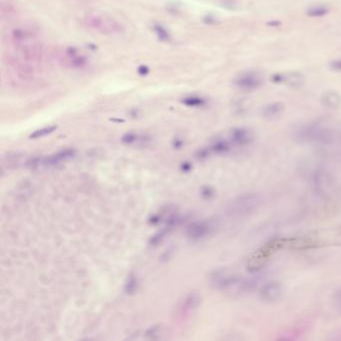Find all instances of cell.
Here are the masks:
<instances>
[{"label":"cell","instance_id":"obj_1","mask_svg":"<svg viewBox=\"0 0 341 341\" xmlns=\"http://www.w3.org/2000/svg\"><path fill=\"white\" fill-rule=\"evenodd\" d=\"M6 41L11 74L21 83L31 82L37 75L44 57L37 34L27 26H16L9 30Z\"/></svg>","mask_w":341,"mask_h":341},{"label":"cell","instance_id":"obj_2","mask_svg":"<svg viewBox=\"0 0 341 341\" xmlns=\"http://www.w3.org/2000/svg\"><path fill=\"white\" fill-rule=\"evenodd\" d=\"M292 138L301 143H315L328 145L337 141L335 128L319 122L300 123L292 127Z\"/></svg>","mask_w":341,"mask_h":341},{"label":"cell","instance_id":"obj_3","mask_svg":"<svg viewBox=\"0 0 341 341\" xmlns=\"http://www.w3.org/2000/svg\"><path fill=\"white\" fill-rule=\"evenodd\" d=\"M85 24L95 31L106 35L119 34L123 31V26L116 19L104 14H90L85 18Z\"/></svg>","mask_w":341,"mask_h":341},{"label":"cell","instance_id":"obj_4","mask_svg":"<svg viewBox=\"0 0 341 341\" xmlns=\"http://www.w3.org/2000/svg\"><path fill=\"white\" fill-rule=\"evenodd\" d=\"M261 204L260 196L256 193H244L237 196L230 204V211L237 216H247L254 213Z\"/></svg>","mask_w":341,"mask_h":341},{"label":"cell","instance_id":"obj_5","mask_svg":"<svg viewBox=\"0 0 341 341\" xmlns=\"http://www.w3.org/2000/svg\"><path fill=\"white\" fill-rule=\"evenodd\" d=\"M210 285L218 290H229L241 285V279L228 269H218L210 275Z\"/></svg>","mask_w":341,"mask_h":341},{"label":"cell","instance_id":"obj_6","mask_svg":"<svg viewBox=\"0 0 341 341\" xmlns=\"http://www.w3.org/2000/svg\"><path fill=\"white\" fill-rule=\"evenodd\" d=\"M76 151L74 149H65L60 150L52 155L42 157V158H34L31 159L28 163V166L31 168L35 167H54L71 158L74 157Z\"/></svg>","mask_w":341,"mask_h":341},{"label":"cell","instance_id":"obj_7","mask_svg":"<svg viewBox=\"0 0 341 341\" xmlns=\"http://www.w3.org/2000/svg\"><path fill=\"white\" fill-rule=\"evenodd\" d=\"M263 84V76L254 70H247L239 73L234 79V85L245 92L257 90Z\"/></svg>","mask_w":341,"mask_h":341},{"label":"cell","instance_id":"obj_8","mask_svg":"<svg viewBox=\"0 0 341 341\" xmlns=\"http://www.w3.org/2000/svg\"><path fill=\"white\" fill-rule=\"evenodd\" d=\"M272 83L285 84V86L298 89L301 88L305 83V76L299 71H288V72H277L270 77Z\"/></svg>","mask_w":341,"mask_h":341},{"label":"cell","instance_id":"obj_9","mask_svg":"<svg viewBox=\"0 0 341 341\" xmlns=\"http://www.w3.org/2000/svg\"><path fill=\"white\" fill-rule=\"evenodd\" d=\"M61 63L70 69H82L87 66V58L75 48H67L60 55Z\"/></svg>","mask_w":341,"mask_h":341},{"label":"cell","instance_id":"obj_10","mask_svg":"<svg viewBox=\"0 0 341 341\" xmlns=\"http://www.w3.org/2000/svg\"><path fill=\"white\" fill-rule=\"evenodd\" d=\"M283 294L282 286L276 281H269L264 283L259 289V298L266 304H273L278 301Z\"/></svg>","mask_w":341,"mask_h":341},{"label":"cell","instance_id":"obj_11","mask_svg":"<svg viewBox=\"0 0 341 341\" xmlns=\"http://www.w3.org/2000/svg\"><path fill=\"white\" fill-rule=\"evenodd\" d=\"M213 226L211 222L206 221V220H201V221H196L190 224V228L187 229V235L191 239L198 240L206 237L210 234L212 231Z\"/></svg>","mask_w":341,"mask_h":341},{"label":"cell","instance_id":"obj_12","mask_svg":"<svg viewBox=\"0 0 341 341\" xmlns=\"http://www.w3.org/2000/svg\"><path fill=\"white\" fill-rule=\"evenodd\" d=\"M320 103L326 109L336 110L341 107V95L335 90H326L320 96Z\"/></svg>","mask_w":341,"mask_h":341},{"label":"cell","instance_id":"obj_13","mask_svg":"<svg viewBox=\"0 0 341 341\" xmlns=\"http://www.w3.org/2000/svg\"><path fill=\"white\" fill-rule=\"evenodd\" d=\"M230 138L233 143L243 146V145L249 144L252 141L253 135H252V132L247 128L237 127L231 131Z\"/></svg>","mask_w":341,"mask_h":341},{"label":"cell","instance_id":"obj_14","mask_svg":"<svg viewBox=\"0 0 341 341\" xmlns=\"http://www.w3.org/2000/svg\"><path fill=\"white\" fill-rule=\"evenodd\" d=\"M285 109V105L283 102L273 101V102L267 103L261 108V115L267 119H272V118H276L279 115L283 113Z\"/></svg>","mask_w":341,"mask_h":341},{"label":"cell","instance_id":"obj_15","mask_svg":"<svg viewBox=\"0 0 341 341\" xmlns=\"http://www.w3.org/2000/svg\"><path fill=\"white\" fill-rule=\"evenodd\" d=\"M330 11L329 6L326 4H321V3H316L308 6L305 10V13L308 17L311 18H321L326 16Z\"/></svg>","mask_w":341,"mask_h":341},{"label":"cell","instance_id":"obj_16","mask_svg":"<svg viewBox=\"0 0 341 341\" xmlns=\"http://www.w3.org/2000/svg\"><path fill=\"white\" fill-rule=\"evenodd\" d=\"M182 103L186 106H190V107H199V106L204 105L206 103V100L201 96L191 95V96L185 97L182 100Z\"/></svg>","mask_w":341,"mask_h":341},{"label":"cell","instance_id":"obj_17","mask_svg":"<svg viewBox=\"0 0 341 341\" xmlns=\"http://www.w3.org/2000/svg\"><path fill=\"white\" fill-rule=\"evenodd\" d=\"M55 129H56V126H46V127H43L41 129H38L36 131H34V132L32 133L29 136V138L30 139H37V138H40V137H43V136L51 134Z\"/></svg>","mask_w":341,"mask_h":341},{"label":"cell","instance_id":"obj_18","mask_svg":"<svg viewBox=\"0 0 341 341\" xmlns=\"http://www.w3.org/2000/svg\"><path fill=\"white\" fill-rule=\"evenodd\" d=\"M153 29H154V32L156 33L157 37L159 38L160 40H162V41H169L170 40V35H169L168 31L163 26H161L159 24H156V25H154Z\"/></svg>","mask_w":341,"mask_h":341},{"label":"cell","instance_id":"obj_19","mask_svg":"<svg viewBox=\"0 0 341 341\" xmlns=\"http://www.w3.org/2000/svg\"><path fill=\"white\" fill-rule=\"evenodd\" d=\"M144 141L143 138L141 136H139L138 134L134 132L126 133L123 137H122V142L125 144H134L138 141Z\"/></svg>","mask_w":341,"mask_h":341},{"label":"cell","instance_id":"obj_20","mask_svg":"<svg viewBox=\"0 0 341 341\" xmlns=\"http://www.w3.org/2000/svg\"><path fill=\"white\" fill-rule=\"evenodd\" d=\"M228 149H229V144L225 140H218L211 146V150L217 153L228 151Z\"/></svg>","mask_w":341,"mask_h":341},{"label":"cell","instance_id":"obj_21","mask_svg":"<svg viewBox=\"0 0 341 341\" xmlns=\"http://www.w3.org/2000/svg\"><path fill=\"white\" fill-rule=\"evenodd\" d=\"M328 66H329V68H330L332 71L341 72V58H336V59L331 60V61L328 63Z\"/></svg>","mask_w":341,"mask_h":341},{"label":"cell","instance_id":"obj_22","mask_svg":"<svg viewBox=\"0 0 341 341\" xmlns=\"http://www.w3.org/2000/svg\"><path fill=\"white\" fill-rule=\"evenodd\" d=\"M333 302L336 307V309L341 313V288L337 291H335L333 295Z\"/></svg>","mask_w":341,"mask_h":341},{"label":"cell","instance_id":"obj_23","mask_svg":"<svg viewBox=\"0 0 341 341\" xmlns=\"http://www.w3.org/2000/svg\"><path fill=\"white\" fill-rule=\"evenodd\" d=\"M136 280H135V278L134 277H132V276H130L129 278H128V282H127V285H126V291L127 292H133L135 289H136Z\"/></svg>","mask_w":341,"mask_h":341},{"label":"cell","instance_id":"obj_24","mask_svg":"<svg viewBox=\"0 0 341 341\" xmlns=\"http://www.w3.org/2000/svg\"><path fill=\"white\" fill-rule=\"evenodd\" d=\"M149 72V68L146 65H141L138 67V73L140 75H146Z\"/></svg>","mask_w":341,"mask_h":341},{"label":"cell","instance_id":"obj_25","mask_svg":"<svg viewBox=\"0 0 341 341\" xmlns=\"http://www.w3.org/2000/svg\"><path fill=\"white\" fill-rule=\"evenodd\" d=\"M335 130H336V136H337V141H340L341 142V122L335 127Z\"/></svg>","mask_w":341,"mask_h":341}]
</instances>
